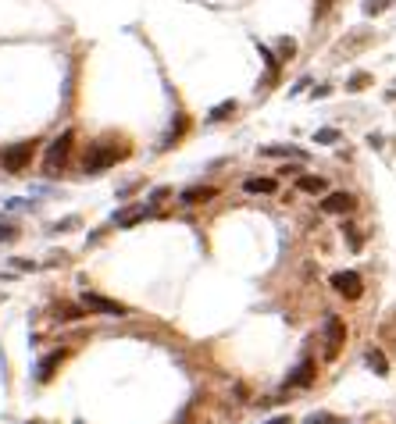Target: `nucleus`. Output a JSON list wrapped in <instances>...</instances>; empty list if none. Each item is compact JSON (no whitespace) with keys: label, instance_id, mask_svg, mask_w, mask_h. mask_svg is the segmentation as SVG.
Segmentation results:
<instances>
[{"label":"nucleus","instance_id":"1","mask_svg":"<svg viewBox=\"0 0 396 424\" xmlns=\"http://www.w3.org/2000/svg\"><path fill=\"white\" fill-rule=\"evenodd\" d=\"M129 157V150H121V146L115 143H97L93 150H86V161H82V172L86 175H100V172H108V168H115L118 161Z\"/></svg>","mask_w":396,"mask_h":424},{"label":"nucleus","instance_id":"2","mask_svg":"<svg viewBox=\"0 0 396 424\" xmlns=\"http://www.w3.org/2000/svg\"><path fill=\"white\" fill-rule=\"evenodd\" d=\"M72 146H75V132H72V129H68V132H61L57 139H50V143H47V154H43V172H47V175L61 172V168L68 164Z\"/></svg>","mask_w":396,"mask_h":424},{"label":"nucleus","instance_id":"3","mask_svg":"<svg viewBox=\"0 0 396 424\" xmlns=\"http://www.w3.org/2000/svg\"><path fill=\"white\" fill-rule=\"evenodd\" d=\"M32 154H36V143L29 139V143H14V146H8L4 154H0V164L8 168V172H26L29 168V161H32Z\"/></svg>","mask_w":396,"mask_h":424},{"label":"nucleus","instance_id":"4","mask_svg":"<svg viewBox=\"0 0 396 424\" xmlns=\"http://www.w3.org/2000/svg\"><path fill=\"white\" fill-rule=\"evenodd\" d=\"M343 343H346V328H343V321H339V317H325V356L336 360L339 350H343Z\"/></svg>","mask_w":396,"mask_h":424},{"label":"nucleus","instance_id":"5","mask_svg":"<svg viewBox=\"0 0 396 424\" xmlns=\"http://www.w3.org/2000/svg\"><path fill=\"white\" fill-rule=\"evenodd\" d=\"M332 289H336L339 296H346V300H357V296L364 292V282L357 271H336L332 274Z\"/></svg>","mask_w":396,"mask_h":424},{"label":"nucleus","instance_id":"6","mask_svg":"<svg viewBox=\"0 0 396 424\" xmlns=\"http://www.w3.org/2000/svg\"><path fill=\"white\" fill-rule=\"evenodd\" d=\"M82 307L93 310V314H111V317H125V314H129V307H121V303L108 300V296H100V292H82Z\"/></svg>","mask_w":396,"mask_h":424},{"label":"nucleus","instance_id":"7","mask_svg":"<svg viewBox=\"0 0 396 424\" xmlns=\"http://www.w3.org/2000/svg\"><path fill=\"white\" fill-rule=\"evenodd\" d=\"M353 207H357V200H353L350 193H325V200H321L325 214H350Z\"/></svg>","mask_w":396,"mask_h":424},{"label":"nucleus","instance_id":"8","mask_svg":"<svg viewBox=\"0 0 396 424\" xmlns=\"http://www.w3.org/2000/svg\"><path fill=\"white\" fill-rule=\"evenodd\" d=\"M310 381H315V364L310 360H300V364L289 371V378H286V385H293V389H307Z\"/></svg>","mask_w":396,"mask_h":424},{"label":"nucleus","instance_id":"9","mask_svg":"<svg viewBox=\"0 0 396 424\" xmlns=\"http://www.w3.org/2000/svg\"><path fill=\"white\" fill-rule=\"evenodd\" d=\"M143 218H150V203H136L132 210H121V214H115V221H118L121 228H129V225H136V221H143Z\"/></svg>","mask_w":396,"mask_h":424},{"label":"nucleus","instance_id":"10","mask_svg":"<svg viewBox=\"0 0 396 424\" xmlns=\"http://www.w3.org/2000/svg\"><path fill=\"white\" fill-rule=\"evenodd\" d=\"M61 360H65V350L43 356V360H39V367H36V378H39V381H50V374H54V367L61 364Z\"/></svg>","mask_w":396,"mask_h":424},{"label":"nucleus","instance_id":"11","mask_svg":"<svg viewBox=\"0 0 396 424\" xmlns=\"http://www.w3.org/2000/svg\"><path fill=\"white\" fill-rule=\"evenodd\" d=\"M204 200H215V189L211 185H193L182 193V203H204Z\"/></svg>","mask_w":396,"mask_h":424},{"label":"nucleus","instance_id":"12","mask_svg":"<svg viewBox=\"0 0 396 424\" xmlns=\"http://www.w3.org/2000/svg\"><path fill=\"white\" fill-rule=\"evenodd\" d=\"M243 189H246V193H275L279 182L275 179H246Z\"/></svg>","mask_w":396,"mask_h":424},{"label":"nucleus","instance_id":"13","mask_svg":"<svg viewBox=\"0 0 396 424\" xmlns=\"http://www.w3.org/2000/svg\"><path fill=\"white\" fill-rule=\"evenodd\" d=\"M297 185L304 189V193H325V189H328V182H325V179H318V175H300V179H297Z\"/></svg>","mask_w":396,"mask_h":424},{"label":"nucleus","instance_id":"14","mask_svg":"<svg viewBox=\"0 0 396 424\" xmlns=\"http://www.w3.org/2000/svg\"><path fill=\"white\" fill-rule=\"evenodd\" d=\"M364 360H368V367H371L375 374H382V378H386V371H389V360H386L379 350H368V353H364Z\"/></svg>","mask_w":396,"mask_h":424},{"label":"nucleus","instance_id":"15","mask_svg":"<svg viewBox=\"0 0 396 424\" xmlns=\"http://www.w3.org/2000/svg\"><path fill=\"white\" fill-rule=\"evenodd\" d=\"M386 8H393V0H364V14H368V18L382 14Z\"/></svg>","mask_w":396,"mask_h":424},{"label":"nucleus","instance_id":"16","mask_svg":"<svg viewBox=\"0 0 396 424\" xmlns=\"http://www.w3.org/2000/svg\"><path fill=\"white\" fill-rule=\"evenodd\" d=\"M232 111H236V103H232V100H225V103H218V108H215L211 114H207V121H221V118H228Z\"/></svg>","mask_w":396,"mask_h":424},{"label":"nucleus","instance_id":"17","mask_svg":"<svg viewBox=\"0 0 396 424\" xmlns=\"http://www.w3.org/2000/svg\"><path fill=\"white\" fill-rule=\"evenodd\" d=\"M264 154H268V157H304L297 146H268Z\"/></svg>","mask_w":396,"mask_h":424},{"label":"nucleus","instance_id":"18","mask_svg":"<svg viewBox=\"0 0 396 424\" xmlns=\"http://www.w3.org/2000/svg\"><path fill=\"white\" fill-rule=\"evenodd\" d=\"M304 424H339V417H332V414H307Z\"/></svg>","mask_w":396,"mask_h":424},{"label":"nucleus","instance_id":"19","mask_svg":"<svg viewBox=\"0 0 396 424\" xmlns=\"http://www.w3.org/2000/svg\"><path fill=\"white\" fill-rule=\"evenodd\" d=\"M18 236V228L14 225H0V243H11Z\"/></svg>","mask_w":396,"mask_h":424},{"label":"nucleus","instance_id":"20","mask_svg":"<svg viewBox=\"0 0 396 424\" xmlns=\"http://www.w3.org/2000/svg\"><path fill=\"white\" fill-rule=\"evenodd\" d=\"M315 139H318V143H336V139H339V132H336V129H321Z\"/></svg>","mask_w":396,"mask_h":424},{"label":"nucleus","instance_id":"21","mask_svg":"<svg viewBox=\"0 0 396 424\" xmlns=\"http://www.w3.org/2000/svg\"><path fill=\"white\" fill-rule=\"evenodd\" d=\"M279 50H282V57H293L297 43H293V39H282V43H279Z\"/></svg>","mask_w":396,"mask_h":424},{"label":"nucleus","instance_id":"22","mask_svg":"<svg viewBox=\"0 0 396 424\" xmlns=\"http://www.w3.org/2000/svg\"><path fill=\"white\" fill-rule=\"evenodd\" d=\"M361 86H368V75H353L350 79V90H361Z\"/></svg>","mask_w":396,"mask_h":424},{"label":"nucleus","instance_id":"23","mask_svg":"<svg viewBox=\"0 0 396 424\" xmlns=\"http://www.w3.org/2000/svg\"><path fill=\"white\" fill-rule=\"evenodd\" d=\"M268 424H289V417H272V421H268Z\"/></svg>","mask_w":396,"mask_h":424},{"label":"nucleus","instance_id":"24","mask_svg":"<svg viewBox=\"0 0 396 424\" xmlns=\"http://www.w3.org/2000/svg\"><path fill=\"white\" fill-rule=\"evenodd\" d=\"M318 4H325V0H318Z\"/></svg>","mask_w":396,"mask_h":424}]
</instances>
